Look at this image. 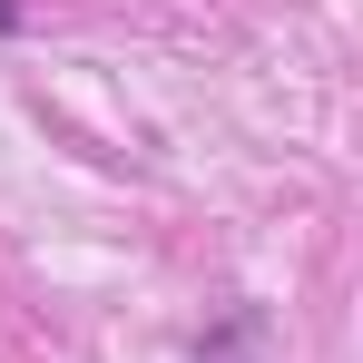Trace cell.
<instances>
[{
  "instance_id": "1",
  "label": "cell",
  "mask_w": 363,
  "mask_h": 363,
  "mask_svg": "<svg viewBox=\"0 0 363 363\" xmlns=\"http://www.w3.org/2000/svg\"><path fill=\"white\" fill-rule=\"evenodd\" d=\"M10 20H20V10H10V0H0V30H10Z\"/></svg>"
}]
</instances>
